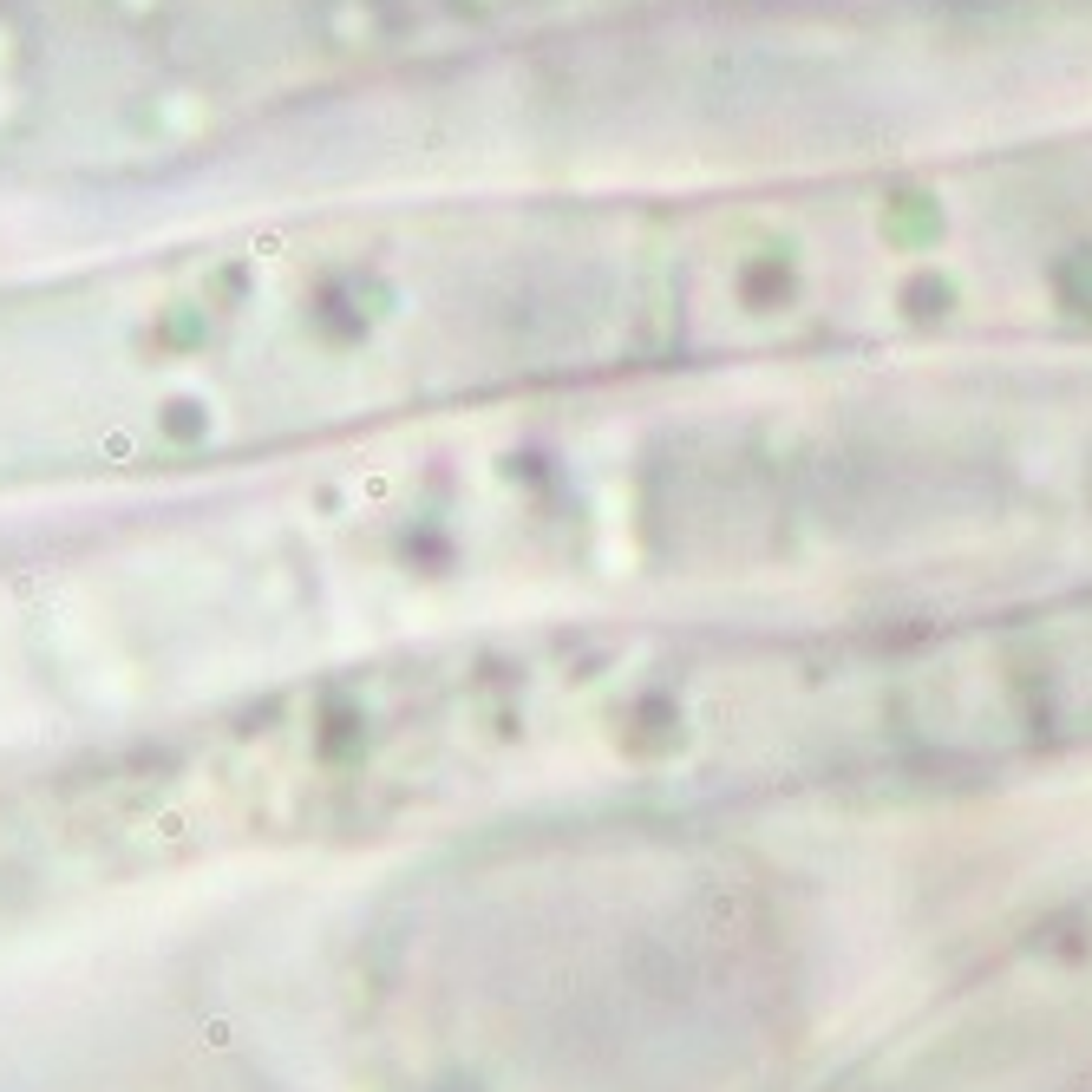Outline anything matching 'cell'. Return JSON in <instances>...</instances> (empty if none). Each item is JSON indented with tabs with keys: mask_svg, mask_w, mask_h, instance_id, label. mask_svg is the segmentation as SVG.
<instances>
[{
	"mask_svg": "<svg viewBox=\"0 0 1092 1092\" xmlns=\"http://www.w3.org/2000/svg\"><path fill=\"white\" fill-rule=\"evenodd\" d=\"M595 256L498 203H314L0 275V498L249 477L569 360Z\"/></svg>",
	"mask_w": 1092,
	"mask_h": 1092,
	"instance_id": "cell-1",
	"label": "cell"
}]
</instances>
